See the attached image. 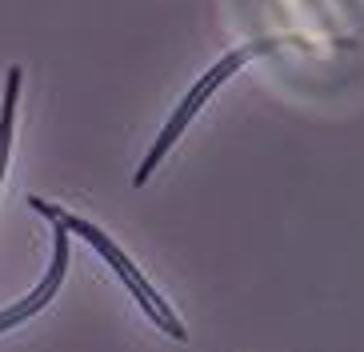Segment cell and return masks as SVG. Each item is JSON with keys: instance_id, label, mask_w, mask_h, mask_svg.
Masks as SVG:
<instances>
[{"instance_id": "7a4b0ae2", "label": "cell", "mask_w": 364, "mask_h": 352, "mask_svg": "<svg viewBox=\"0 0 364 352\" xmlns=\"http://www.w3.org/2000/svg\"><path fill=\"white\" fill-rule=\"evenodd\" d=\"M277 44H280L277 36H268V41L240 44V48H232V53H225V56H220V60H216L213 68H208V73H204L200 80H196V85L188 88V92H184V100L176 105V112L168 117V124L161 128V137L152 140V149L144 152V160H140V169H136V176H132V184L140 188V184L149 181L152 172L161 169V160L168 156V149H172V144H176V140L184 137V132H188V124H193V117L200 112L204 105H208V96H213L216 88L225 85V80H232V76L240 73V68H245V64L252 60V56H264V53H272Z\"/></svg>"}, {"instance_id": "277c9868", "label": "cell", "mask_w": 364, "mask_h": 352, "mask_svg": "<svg viewBox=\"0 0 364 352\" xmlns=\"http://www.w3.org/2000/svg\"><path fill=\"white\" fill-rule=\"evenodd\" d=\"M21 85H24V68L12 64L9 76H4V96H0V181H4V164H9L12 132H16V100H21Z\"/></svg>"}, {"instance_id": "6da1fadb", "label": "cell", "mask_w": 364, "mask_h": 352, "mask_svg": "<svg viewBox=\"0 0 364 352\" xmlns=\"http://www.w3.org/2000/svg\"><path fill=\"white\" fill-rule=\"evenodd\" d=\"M28 208H33V213H41L44 220H53L56 228H65L68 236H85L88 245H92L100 256H105V265L120 277V284H124V288L132 292V300H136L140 309H144V316H149L161 332H168L172 341H188V329L181 324V316H176V312H172L168 304H164V297L149 284V280H144V272H140V268L132 265L129 256L120 252L117 240H112V236H108L105 228H97V224H88V220H80V216L65 213L60 204L44 201V196H28Z\"/></svg>"}, {"instance_id": "3957f363", "label": "cell", "mask_w": 364, "mask_h": 352, "mask_svg": "<svg viewBox=\"0 0 364 352\" xmlns=\"http://www.w3.org/2000/svg\"><path fill=\"white\" fill-rule=\"evenodd\" d=\"M65 272H68V233L53 224V260H48V268H44L41 284H36L28 297H21L16 304H12V309L0 312V332L16 329V324H28L36 312L48 309V304L56 300V292L65 288Z\"/></svg>"}]
</instances>
